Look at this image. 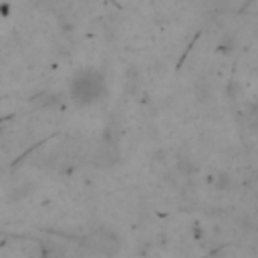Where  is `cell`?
<instances>
[{"mask_svg":"<svg viewBox=\"0 0 258 258\" xmlns=\"http://www.w3.org/2000/svg\"><path fill=\"white\" fill-rule=\"evenodd\" d=\"M71 95L77 105H93L105 95V81L95 71H83L71 83Z\"/></svg>","mask_w":258,"mask_h":258,"instance_id":"1","label":"cell"},{"mask_svg":"<svg viewBox=\"0 0 258 258\" xmlns=\"http://www.w3.org/2000/svg\"><path fill=\"white\" fill-rule=\"evenodd\" d=\"M87 244L97 252V254H103V256H113L119 252V246H121V240L119 236L109 230V228H97L89 234L87 238Z\"/></svg>","mask_w":258,"mask_h":258,"instance_id":"2","label":"cell"}]
</instances>
